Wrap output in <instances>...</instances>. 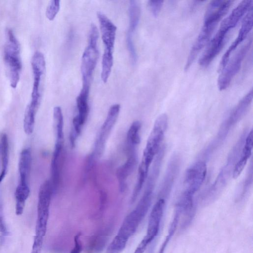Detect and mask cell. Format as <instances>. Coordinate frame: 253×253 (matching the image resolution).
Listing matches in <instances>:
<instances>
[{"label": "cell", "mask_w": 253, "mask_h": 253, "mask_svg": "<svg viewBox=\"0 0 253 253\" xmlns=\"http://www.w3.org/2000/svg\"><path fill=\"white\" fill-rule=\"evenodd\" d=\"M43 239V237L35 236L31 253H42Z\"/></svg>", "instance_id": "29"}, {"label": "cell", "mask_w": 253, "mask_h": 253, "mask_svg": "<svg viewBox=\"0 0 253 253\" xmlns=\"http://www.w3.org/2000/svg\"><path fill=\"white\" fill-rule=\"evenodd\" d=\"M53 116L56 140L64 141L63 116L60 107L56 106L54 108Z\"/></svg>", "instance_id": "23"}, {"label": "cell", "mask_w": 253, "mask_h": 253, "mask_svg": "<svg viewBox=\"0 0 253 253\" xmlns=\"http://www.w3.org/2000/svg\"><path fill=\"white\" fill-rule=\"evenodd\" d=\"M149 208L147 203L139 201L135 209L125 218L117 235L128 241L136 232Z\"/></svg>", "instance_id": "8"}, {"label": "cell", "mask_w": 253, "mask_h": 253, "mask_svg": "<svg viewBox=\"0 0 253 253\" xmlns=\"http://www.w3.org/2000/svg\"><path fill=\"white\" fill-rule=\"evenodd\" d=\"M165 199L160 198L156 202L151 211L148 220L146 235L141 241L147 246L158 233L165 209Z\"/></svg>", "instance_id": "13"}, {"label": "cell", "mask_w": 253, "mask_h": 253, "mask_svg": "<svg viewBox=\"0 0 253 253\" xmlns=\"http://www.w3.org/2000/svg\"><path fill=\"white\" fill-rule=\"evenodd\" d=\"M253 7L252 6L243 19L238 37L228 47L221 60L219 70L221 71L226 65L232 52L238 45L246 38L253 28Z\"/></svg>", "instance_id": "14"}, {"label": "cell", "mask_w": 253, "mask_h": 253, "mask_svg": "<svg viewBox=\"0 0 253 253\" xmlns=\"http://www.w3.org/2000/svg\"><path fill=\"white\" fill-rule=\"evenodd\" d=\"M89 88L90 87L82 86L76 99L78 114L73 119V128L70 134V141L72 146L75 145L76 139L80 134L88 115Z\"/></svg>", "instance_id": "9"}, {"label": "cell", "mask_w": 253, "mask_h": 253, "mask_svg": "<svg viewBox=\"0 0 253 253\" xmlns=\"http://www.w3.org/2000/svg\"><path fill=\"white\" fill-rule=\"evenodd\" d=\"M227 35L218 30L199 60V64L201 66H208L219 53L224 45Z\"/></svg>", "instance_id": "15"}, {"label": "cell", "mask_w": 253, "mask_h": 253, "mask_svg": "<svg viewBox=\"0 0 253 253\" xmlns=\"http://www.w3.org/2000/svg\"><path fill=\"white\" fill-rule=\"evenodd\" d=\"M163 0H149L148 2L149 9L154 17H157L163 7Z\"/></svg>", "instance_id": "28"}, {"label": "cell", "mask_w": 253, "mask_h": 253, "mask_svg": "<svg viewBox=\"0 0 253 253\" xmlns=\"http://www.w3.org/2000/svg\"><path fill=\"white\" fill-rule=\"evenodd\" d=\"M120 110V105L118 104L110 107L95 142V153L97 155L100 156L103 152L109 134L117 121Z\"/></svg>", "instance_id": "12"}, {"label": "cell", "mask_w": 253, "mask_h": 253, "mask_svg": "<svg viewBox=\"0 0 253 253\" xmlns=\"http://www.w3.org/2000/svg\"><path fill=\"white\" fill-rule=\"evenodd\" d=\"M99 34L96 26L93 23L89 32L87 45L82 58L81 73L83 86H90L93 73L99 56L97 41Z\"/></svg>", "instance_id": "3"}, {"label": "cell", "mask_w": 253, "mask_h": 253, "mask_svg": "<svg viewBox=\"0 0 253 253\" xmlns=\"http://www.w3.org/2000/svg\"><path fill=\"white\" fill-rule=\"evenodd\" d=\"M127 157L126 162L118 168L116 176L121 192L126 188V181L129 175L133 171L137 163V155L136 150L127 152Z\"/></svg>", "instance_id": "17"}, {"label": "cell", "mask_w": 253, "mask_h": 253, "mask_svg": "<svg viewBox=\"0 0 253 253\" xmlns=\"http://www.w3.org/2000/svg\"><path fill=\"white\" fill-rule=\"evenodd\" d=\"M0 232L3 235H7V229L4 222L3 212V205L0 200Z\"/></svg>", "instance_id": "30"}, {"label": "cell", "mask_w": 253, "mask_h": 253, "mask_svg": "<svg viewBox=\"0 0 253 253\" xmlns=\"http://www.w3.org/2000/svg\"><path fill=\"white\" fill-rule=\"evenodd\" d=\"M101 38L104 45L102 60L101 79L106 83L110 75L113 65V50L115 45L117 27L103 13L98 12Z\"/></svg>", "instance_id": "2"}, {"label": "cell", "mask_w": 253, "mask_h": 253, "mask_svg": "<svg viewBox=\"0 0 253 253\" xmlns=\"http://www.w3.org/2000/svg\"></svg>", "instance_id": "32"}, {"label": "cell", "mask_w": 253, "mask_h": 253, "mask_svg": "<svg viewBox=\"0 0 253 253\" xmlns=\"http://www.w3.org/2000/svg\"><path fill=\"white\" fill-rule=\"evenodd\" d=\"M6 37L4 59L9 71L10 85L15 88L19 81L22 68L20 58V44L11 29L7 30Z\"/></svg>", "instance_id": "4"}, {"label": "cell", "mask_w": 253, "mask_h": 253, "mask_svg": "<svg viewBox=\"0 0 253 253\" xmlns=\"http://www.w3.org/2000/svg\"><path fill=\"white\" fill-rule=\"evenodd\" d=\"M60 9V1L52 0L49 2L46 10V17L49 20H53Z\"/></svg>", "instance_id": "27"}, {"label": "cell", "mask_w": 253, "mask_h": 253, "mask_svg": "<svg viewBox=\"0 0 253 253\" xmlns=\"http://www.w3.org/2000/svg\"><path fill=\"white\" fill-rule=\"evenodd\" d=\"M30 194V189L28 184L19 183L15 192L16 214L21 215L23 212L25 202Z\"/></svg>", "instance_id": "21"}, {"label": "cell", "mask_w": 253, "mask_h": 253, "mask_svg": "<svg viewBox=\"0 0 253 253\" xmlns=\"http://www.w3.org/2000/svg\"><path fill=\"white\" fill-rule=\"evenodd\" d=\"M168 124L167 114L160 115L156 120L147 141L142 157L153 161L161 147V144Z\"/></svg>", "instance_id": "7"}, {"label": "cell", "mask_w": 253, "mask_h": 253, "mask_svg": "<svg viewBox=\"0 0 253 253\" xmlns=\"http://www.w3.org/2000/svg\"><path fill=\"white\" fill-rule=\"evenodd\" d=\"M233 2L232 0H213L209 3L204 15L203 27L185 63V71L190 68L198 54L209 42L217 24L227 13Z\"/></svg>", "instance_id": "1"}, {"label": "cell", "mask_w": 253, "mask_h": 253, "mask_svg": "<svg viewBox=\"0 0 253 253\" xmlns=\"http://www.w3.org/2000/svg\"><path fill=\"white\" fill-rule=\"evenodd\" d=\"M0 162L1 170L7 171L8 163V141L7 135H0Z\"/></svg>", "instance_id": "26"}, {"label": "cell", "mask_w": 253, "mask_h": 253, "mask_svg": "<svg viewBox=\"0 0 253 253\" xmlns=\"http://www.w3.org/2000/svg\"><path fill=\"white\" fill-rule=\"evenodd\" d=\"M207 171V166L203 161L197 162L190 166L187 169L184 177V191L193 195L204 182Z\"/></svg>", "instance_id": "10"}, {"label": "cell", "mask_w": 253, "mask_h": 253, "mask_svg": "<svg viewBox=\"0 0 253 253\" xmlns=\"http://www.w3.org/2000/svg\"><path fill=\"white\" fill-rule=\"evenodd\" d=\"M253 43L252 37L247 41L229 59L220 71L217 81L218 87L220 90L226 89L232 80L240 70L244 59L250 50Z\"/></svg>", "instance_id": "6"}, {"label": "cell", "mask_w": 253, "mask_h": 253, "mask_svg": "<svg viewBox=\"0 0 253 253\" xmlns=\"http://www.w3.org/2000/svg\"><path fill=\"white\" fill-rule=\"evenodd\" d=\"M141 124L139 121H136L131 125L127 133V150L135 149L140 142L139 131Z\"/></svg>", "instance_id": "22"}, {"label": "cell", "mask_w": 253, "mask_h": 253, "mask_svg": "<svg viewBox=\"0 0 253 253\" xmlns=\"http://www.w3.org/2000/svg\"><path fill=\"white\" fill-rule=\"evenodd\" d=\"M252 150H253L250 148L243 147L240 158L233 168L232 177L234 179H237L243 171L248 159L252 155Z\"/></svg>", "instance_id": "25"}, {"label": "cell", "mask_w": 253, "mask_h": 253, "mask_svg": "<svg viewBox=\"0 0 253 253\" xmlns=\"http://www.w3.org/2000/svg\"><path fill=\"white\" fill-rule=\"evenodd\" d=\"M31 164L32 155L30 149H23L20 153L18 164L19 183L28 184V179L31 171Z\"/></svg>", "instance_id": "19"}, {"label": "cell", "mask_w": 253, "mask_h": 253, "mask_svg": "<svg viewBox=\"0 0 253 253\" xmlns=\"http://www.w3.org/2000/svg\"><path fill=\"white\" fill-rule=\"evenodd\" d=\"M53 194L49 180L44 181L41 185L38 196L37 220L35 235L44 237L49 214V207L52 195Z\"/></svg>", "instance_id": "5"}, {"label": "cell", "mask_w": 253, "mask_h": 253, "mask_svg": "<svg viewBox=\"0 0 253 253\" xmlns=\"http://www.w3.org/2000/svg\"><path fill=\"white\" fill-rule=\"evenodd\" d=\"M140 14V7L137 1L131 0L128 7L129 28L126 38H132L133 34L138 25Z\"/></svg>", "instance_id": "20"}, {"label": "cell", "mask_w": 253, "mask_h": 253, "mask_svg": "<svg viewBox=\"0 0 253 253\" xmlns=\"http://www.w3.org/2000/svg\"><path fill=\"white\" fill-rule=\"evenodd\" d=\"M37 109L29 104L25 110L23 122L25 132L30 135L32 133L35 122V116Z\"/></svg>", "instance_id": "24"}, {"label": "cell", "mask_w": 253, "mask_h": 253, "mask_svg": "<svg viewBox=\"0 0 253 253\" xmlns=\"http://www.w3.org/2000/svg\"><path fill=\"white\" fill-rule=\"evenodd\" d=\"M253 96V90L251 89L240 100L231 112L230 116L225 122L227 124V127H228V126H229V127H231L234 125L244 115L252 102Z\"/></svg>", "instance_id": "18"}, {"label": "cell", "mask_w": 253, "mask_h": 253, "mask_svg": "<svg viewBox=\"0 0 253 253\" xmlns=\"http://www.w3.org/2000/svg\"><path fill=\"white\" fill-rule=\"evenodd\" d=\"M63 146V142H55L51 162V178L49 180L53 193L57 191L60 182Z\"/></svg>", "instance_id": "16"}, {"label": "cell", "mask_w": 253, "mask_h": 253, "mask_svg": "<svg viewBox=\"0 0 253 253\" xmlns=\"http://www.w3.org/2000/svg\"><path fill=\"white\" fill-rule=\"evenodd\" d=\"M31 65L34 82L31 101L40 104L42 98L41 83L45 71V61L43 54L40 51L35 52L32 58Z\"/></svg>", "instance_id": "11"}, {"label": "cell", "mask_w": 253, "mask_h": 253, "mask_svg": "<svg viewBox=\"0 0 253 253\" xmlns=\"http://www.w3.org/2000/svg\"><path fill=\"white\" fill-rule=\"evenodd\" d=\"M74 243V247L70 253H81L82 250V245L79 235H77L75 236Z\"/></svg>", "instance_id": "31"}]
</instances>
